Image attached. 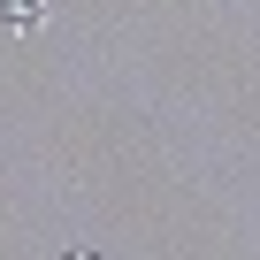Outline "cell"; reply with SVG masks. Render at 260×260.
<instances>
[{
	"instance_id": "1",
	"label": "cell",
	"mask_w": 260,
	"mask_h": 260,
	"mask_svg": "<svg viewBox=\"0 0 260 260\" xmlns=\"http://www.w3.org/2000/svg\"><path fill=\"white\" fill-rule=\"evenodd\" d=\"M8 16H16V31H39V16H46V0H8Z\"/></svg>"
}]
</instances>
